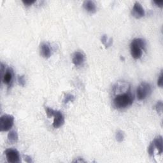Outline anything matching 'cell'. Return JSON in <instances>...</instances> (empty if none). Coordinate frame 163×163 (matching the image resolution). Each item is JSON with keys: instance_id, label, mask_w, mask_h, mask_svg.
I'll use <instances>...</instances> for the list:
<instances>
[{"instance_id": "5", "label": "cell", "mask_w": 163, "mask_h": 163, "mask_svg": "<svg viewBox=\"0 0 163 163\" xmlns=\"http://www.w3.org/2000/svg\"><path fill=\"white\" fill-rule=\"evenodd\" d=\"M1 71H2L3 82L8 86H10L12 83L13 79V70L11 68H8L7 70H5V66H3V63H2Z\"/></svg>"}, {"instance_id": "2", "label": "cell", "mask_w": 163, "mask_h": 163, "mask_svg": "<svg viewBox=\"0 0 163 163\" xmlns=\"http://www.w3.org/2000/svg\"><path fill=\"white\" fill-rule=\"evenodd\" d=\"M146 43L145 41L142 38H135L133 39L130 44L131 54L132 57L138 59L142 56V50H145Z\"/></svg>"}, {"instance_id": "8", "label": "cell", "mask_w": 163, "mask_h": 163, "mask_svg": "<svg viewBox=\"0 0 163 163\" xmlns=\"http://www.w3.org/2000/svg\"><path fill=\"white\" fill-rule=\"evenodd\" d=\"M145 14L144 8L139 2H136L132 9V15L137 19L143 17Z\"/></svg>"}, {"instance_id": "22", "label": "cell", "mask_w": 163, "mask_h": 163, "mask_svg": "<svg viewBox=\"0 0 163 163\" xmlns=\"http://www.w3.org/2000/svg\"><path fill=\"white\" fill-rule=\"evenodd\" d=\"M35 2H36L35 0H23L22 1V3H24V5L27 7L32 5Z\"/></svg>"}, {"instance_id": "20", "label": "cell", "mask_w": 163, "mask_h": 163, "mask_svg": "<svg viewBox=\"0 0 163 163\" xmlns=\"http://www.w3.org/2000/svg\"><path fill=\"white\" fill-rule=\"evenodd\" d=\"M17 81L19 85L21 86H24L26 85V79L24 75H19L17 78Z\"/></svg>"}, {"instance_id": "15", "label": "cell", "mask_w": 163, "mask_h": 163, "mask_svg": "<svg viewBox=\"0 0 163 163\" xmlns=\"http://www.w3.org/2000/svg\"><path fill=\"white\" fill-rule=\"evenodd\" d=\"M115 139L118 142H122L124 140V132L121 130L117 131L115 134Z\"/></svg>"}, {"instance_id": "19", "label": "cell", "mask_w": 163, "mask_h": 163, "mask_svg": "<svg viewBox=\"0 0 163 163\" xmlns=\"http://www.w3.org/2000/svg\"><path fill=\"white\" fill-rule=\"evenodd\" d=\"M156 109L157 112L158 113L161 114L162 113V103L161 101H157V104L156 105Z\"/></svg>"}, {"instance_id": "11", "label": "cell", "mask_w": 163, "mask_h": 163, "mask_svg": "<svg viewBox=\"0 0 163 163\" xmlns=\"http://www.w3.org/2000/svg\"><path fill=\"white\" fill-rule=\"evenodd\" d=\"M84 8L89 12L94 13L96 10V6L93 1H85L83 4Z\"/></svg>"}, {"instance_id": "4", "label": "cell", "mask_w": 163, "mask_h": 163, "mask_svg": "<svg viewBox=\"0 0 163 163\" xmlns=\"http://www.w3.org/2000/svg\"><path fill=\"white\" fill-rule=\"evenodd\" d=\"M14 122L13 116L8 114H5L0 118V131H9L13 126Z\"/></svg>"}, {"instance_id": "14", "label": "cell", "mask_w": 163, "mask_h": 163, "mask_svg": "<svg viewBox=\"0 0 163 163\" xmlns=\"http://www.w3.org/2000/svg\"><path fill=\"white\" fill-rule=\"evenodd\" d=\"M101 42L105 46L106 48H108V47H110V46H112V42H113L112 38L108 39V37H107V36L105 35H103V36H101Z\"/></svg>"}, {"instance_id": "21", "label": "cell", "mask_w": 163, "mask_h": 163, "mask_svg": "<svg viewBox=\"0 0 163 163\" xmlns=\"http://www.w3.org/2000/svg\"><path fill=\"white\" fill-rule=\"evenodd\" d=\"M163 74H162V71H161L160 75L159 76V78L157 79V85L160 87H162V84H163Z\"/></svg>"}, {"instance_id": "9", "label": "cell", "mask_w": 163, "mask_h": 163, "mask_svg": "<svg viewBox=\"0 0 163 163\" xmlns=\"http://www.w3.org/2000/svg\"><path fill=\"white\" fill-rule=\"evenodd\" d=\"M85 61V55L81 52H75L74 53L72 58L73 63L76 66H81Z\"/></svg>"}, {"instance_id": "3", "label": "cell", "mask_w": 163, "mask_h": 163, "mask_svg": "<svg viewBox=\"0 0 163 163\" xmlns=\"http://www.w3.org/2000/svg\"><path fill=\"white\" fill-rule=\"evenodd\" d=\"M152 93L151 85L147 82H141L138 87L137 90V95L138 100L142 101L149 96Z\"/></svg>"}, {"instance_id": "13", "label": "cell", "mask_w": 163, "mask_h": 163, "mask_svg": "<svg viewBox=\"0 0 163 163\" xmlns=\"http://www.w3.org/2000/svg\"><path fill=\"white\" fill-rule=\"evenodd\" d=\"M19 139L18 134L16 131L12 130L10 131L8 134V140L10 143H17Z\"/></svg>"}, {"instance_id": "7", "label": "cell", "mask_w": 163, "mask_h": 163, "mask_svg": "<svg viewBox=\"0 0 163 163\" xmlns=\"http://www.w3.org/2000/svg\"><path fill=\"white\" fill-rule=\"evenodd\" d=\"M54 117V118L52 126L54 128H59L64 124L65 117L63 113L61 111L55 110Z\"/></svg>"}, {"instance_id": "1", "label": "cell", "mask_w": 163, "mask_h": 163, "mask_svg": "<svg viewBox=\"0 0 163 163\" xmlns=\"http://www.w3.org/2000/svg\"><path fill=\"white\" fill-rule=\"evenodd\" d=\"M134 100V95L131 91V87L127 88L124 93L115 95L113 100V106L117 109H123L131 106Z\"/></svg>"}, {"instance_id": "16", "label": "cell", "mask_w": 163, "mask_h": 163, "mask_svg": "<svg viewBox=\"0 0 163 163\" xmlns=\"http://www.w3.org/2000/svg\"><path fill=\"white\" fill-rule=\"evenodd\" d=\"M75 100V96L71 94H65L63 99V103L65 104H67L69 102H73Z\"/></svg>"}, {"instance_id": "10", "label": "cell", "mask_w": 163, "mask_h": 163, "mask_svg": "<svg viewBox=\"0 0 163 163\" xmlns=\"http://www.w3.org/2000/svg\"><path fill=\"white\" fill-rule=\"evenodd\" d=\"M40 52L41 55L46 59L51 55V49L49 45L47 43H42L40 45Z\"/></svg>"}, {"instance_id": "18", "label": "cell", "mask_w": 163, "mask_h": 163, "mask_svg": "<svg viewBox=\"0 0 163 163\" xmlns=\"http://www.w3.org/2000/svg\"><path fill=\"white\" fill-rule=\"evenodd\" d=\"M154 150H155V146L154 145L153 142H151L149 146L148 147V152H149V154L150 155V156H151V157L154 156Z\"/></svg>"}, {"instance_id": "24", "label": "cell", "mask_w": 163, "mask_h": 163, "mask_svg": "<svg viewBox=\"0 0 163 163\" xmlns=\"http://www.w3.org/2000/svg\"><path fill=\"white\" fill-rule=\"evenodd\" d=\"M24 157H25V161L27 162H32V159H31V157H29L28 156H24Z\"/></svg>"}, {"instance_id": "12", "label": "cell", "mask_w": 163, "mask_h": 163, "mask_svg": "<svg viewBox=\"0 0 163 163\" xmlns=\"http://www.w3.org/2000/svg\"><path fill=\"white\" fill-rule=\"evenodd\" d=\"M154 146L158 150L159 154H161L163 152V146H162V137L161 136L157 137L154 141H152Z\"/></svg>"}, {"instance_id": "6", "label": "cell", "mask_w": 163, "mask_h": 163, "mask_svg": "<svg viewBox=\"0 0 163 163\" xmlns=\"http://www.w3.org/2000/svg\"><path fill=\"white\" fill-rule=\"evenodd\" d=\"M7 161L10 163H17L21 161L20 155L16 149H8L5 152Z\"/></svg>"}, {"instance_id": "23", "label": "cell", "mask_w": 163, "mask_h": 163, "mask_svg": "<svg viewBox=\"0 0 163 163\" xmlns=\"http://www.w3.org/2000/svg\"><path fill=\"white\" fill-rule=\"evenodd\" d=\"M153 3L157 7H162V5H163V1H160V2H158V1H154Z\"/></svg>"}, {"instance_id": "17", "label": "cell", "mask_w": 163, "mask_h": 163, "mask_svg": "<svg viewBox=\"0 0 163 163\" xmlns=\"http://www.w3.org/2000/svg\"><path fill=\"white\" fill-rule=\"evenodd\" d=\"M45 110H46V113H47V115L49 118H50L52 117H54V114H55V110L50 108H49V107H45Z\"/></svg>"}]
</instances>
